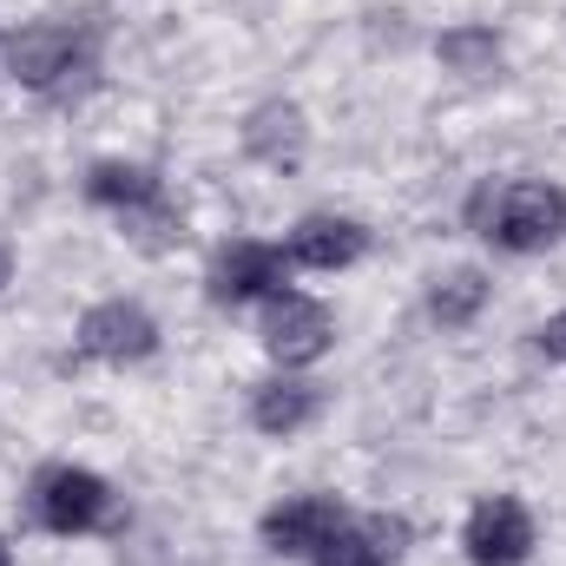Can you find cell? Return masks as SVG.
<instances>
[{"mask_svg":"<svg viewBox=\"0 0 566 566\" xmlns=\"http://www.w3.org/2000/svg\"><path fill=\"white\" fill-rule=\"evenodd\" d=\"M0 566H13V547H7V541H0Z\"/></svg>","mask_w":566,"mask_h":566,"instance_id":"obj_18","label":"cell"},{"mask_svg":"<svg viewBox=\"0 0 566 566\" xmlns=\"http://www.w3.org/2000/svg\"><path fill=\"white\" fill-rule=\"evenodd\" d=\"M80 191H86V205L113 211L139 251H171V244L185 238V218H178V205H171V191H165V178H158L151 165L99 158V165H86Z\"/></svg>","mask_w":566,"mask_h":566,"instance_id":"obj_3","label":"cell"},{"mask_svg":"<svg viewBox=\"0 0 566 566\" xmlns=\"http://www.w3.org/2000/svg\"><path fill=\"white\" fill-rule=\"evenodd\" d=\"M27 521L40 534H60V541H80V534H113L126 514H119V494L106 474L80 468V461H46L33 481H27Z\"/></svg>","mask_w":566,"mask_h":566,"instance_id":"obj_4","label":"cell"},{"mask_svg":"<svg viewBox=\"0 0 566 566\" xmlns=\"http://www.w3.org/2000/svg\"><path fill=\"white\" fill-rule=\"evenodd\" d=\"M290 277V258L283 244H264V238H231L211 251L205 264V296L218 310H244V303H271Z\"/></svg>","mask_w":566,"mask_h":566,"instance_id":"obj_5","label":"cell"},{"mask_svg":"<svg viewBox=\"0 0 566 566\" xmlns=\"http://www.w3.org/2000/svg\"><path fill=\"white\" fill-rule=\"evenodd\" d=\"M7 283H13V251L0 244V290H7Z\"/></svg>","mask_w":566,"mask_h":566,"instance_id":"obj_17","label":"cell"},{"mask_svg":"<svg viewBox=\"0 0 566 566\" xmlns=\"http://www.w3.org/2000/svg\"><path fill=\"white\" fill-rule=\"evenodd\" d=\"M461 224L507 258H534L566 238V191L547 178H481L461 205Z\"/></svg>","mask_w":566,"mask_h":566,"instance_id":"obj_2","label":"cell"},{"mask_svg":"<svg viewBox=\"0 0 566 566\" xmlns=\"http://www.w3.org/2000/svg\"><path fill=\"white\" fill-rule=\"evenodd\" d=\"M73 356L80 363H145V356H158V316L133 303V296H106V303H93L86 316H80V329H73Z\"/></svg>","mask_w":566,"mask_h":566,"instance_id":"obj_6","label":"cell"},{"mask_svg":"<svg viewBox=\"0 0 566 566\" xmlns=\"http://www.w3.org/2000/svg\"><path fill=\"white\" fill-rule=\"evenodd\" d=\"M244 151H251L264 171H296V165L310 158L303 106H290V99H264V106H251V119H244Z\"/></svg>","mask_w":566,"mask_h":566,"instance_id":"obj_13","label":"cell"},{"mask_svg":"<svg viewBox=\"0 0 566 566\" xmlns=\"http://www.w3.org/2000/svg\"><path fill=\"white\" fill-rule=\"evenodd\" d=\"M343 521H349V507H343L336 494H290V501H277V507L258 521V541H264L277 560H310Z\"/></svg>","mask_w":566,"mask_h":566,"instance_id":"obj_10","label":"cell"},{"mask_svg":"<svg viewBox=\"0 0 566 566\" xmlns=\"http://www.w3.org/2000/svg\"><path fill=\"white\" fill-rule=\"evenodd\" d=\"M434 60L448 66V73H461V80H494L501 73V33L494 27H448L441 40H434Z\"/></svg>","mask_w":566,"mask_h":566,"instance_id":"obj_15","label":"cell"},{"mask_svg":"<svg viewBox=\"0 0 566 566\" xmlns=\"http://www.w3.org/2000/svg\"><path fill=\"white\" fill-rule=\"evenodd\" d=\"M316 416H323V382H310V376H296V369L251 382V428H258V434L290 441V434H303Z\"/></svg>","mask_w":566,"mask_h":566,"instance_id":"obj_12","label":"cell"},{"mask_svg":"<svg viewBox=\"0 0 566 566\" xmlns=\"http://www.w3.org/2000/svg\"><path fill=\"white\" fill-rule=\"evenodd\" d=\"M106 13L99 7H80V13H46V20H27L0 40V60L13 73V86H27L33 99L46 106H80L99 93L106 80Z\"/></svg>","mask_w":566,"mask_h":566,"instance_id":"obj_1","label":"cell"},{"mask_svg":"<svg viewBox=\"0 0 566 566\" xmlns=\"http://www.w3.org/2000/svg\"><path fill=\"white\" fill-rule=\"evenodd\" d=\"M541 547V527H534V507L521 494H488L474 501L468 527H461V554L468 566H521Z\"/></svg>","mask_w":566,"mask_h":566,"instance_id":"obj_8","label":"cell"},{"mask_svg":"<svg viewBox=\"0 0 566 566\" xmlns=\"http://www.w3.org/2000/svg\"><path fill=\"white\" fill-rule=\"evenodd\" d=\"M488 271H474V264H461V271H448V277H434L428 290V323H441V329H468L481 310H488Z\"/></svg>","mask_w":566,"mask_h":566,"instance_id":"obj_14","label":"cell"},{"mask_svg":"<svg viewBox=\"0 0 566 566\" xmlns=\"http://www.w3.org/2000/svg\"><path fill=\"white\" fill-rule=\"evenodd\" d=\"M369 224L363 218H343V211H310V218H296L290 224V238H283V258L296 264V271H349V264H363L369 258Z\"/></svg>","mask_w":566,"mask_h":566,"instance_id":"obj_9","label":"cell"},{"mask_svg":"<svg viewBox=\"0 0 566 566\" xmlns=\"http://www.w3.org/2000/svg\"><path fill=\"white\" fill-rule=\"evenodd\" d=\"M258 336H264L271 363H283V369H310V363L329 356V343H336V316H329L316 296H303V290H277V296L264 303Z\"/></svg>","mask_w":566,"mask_h":566,"instance_id":"obj_7","label":"cell"},{"mask_svg":"<svg viewBox=\"0 0 566 566\" xmlns=\"http://www.w3.org/2000/svg\"><path fill=\"white\" fill-rule=\"evenodd\" d=\"M409 541H416V527H409L402 514H349V521L310 554V566H396L409 554Z\"/></svg>","mask_w":566,"mask_h":566,"instance_id":"obj_11","label":"cell"},{"mask_svg":"<svg viewBox=\"0 0 566 566\" xmlns=\"http://www.w3.org/2000/svg\"><path fill=\"white\" fill-rule=\"evenodd\" d=\"M534 349H541L547 363H566V310H554V316L534 329Z\"/></svg>","mask_w":566,"mask_h":566,"instance_id":"obj_16","label":"cell"}]
</instances>
